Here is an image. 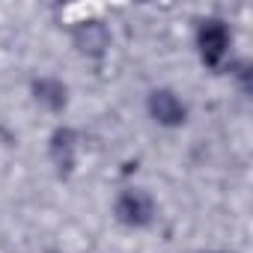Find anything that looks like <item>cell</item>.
I'll return each instance as SVG.
<instances>
[{
    "label": "cell",
    "mask_w": 253,
    "mask_h": 253,
    "mask_svg": "<svg viewBox=\"0 0 253 253\" xmlns=\"http://www.w3.org/2000/svg\"><path fill=\"white\" fill-rule=\"evenodd\" d=\"M194 54L211 75H223L235 57V30L223 15H203L194 27Z\"/></svg>",
    "instance_id": "obj_1"
},
{
    "label": "cell",
    "mask_w": 253,
    "mask_h": 253,
    "mask_svg": "<svg viewBox=\"0 0 253 253\" xmlns=\"http://www.w3.org/2000/svg\"><path fill=\"white\" fill-rule=\"evenodd\" d=\"M158 200L149 188L143 185H122L116 194H113V203H110V217L116 226L128 229V232H146L158 223Z\"/></svg>",
    "instance_id": "obj_2"
},
{
    "label": "cell",
    "mask_w": 253,
    "mask_h": 253,
    "mask_svg": "<svg viewBox=\"0 0 253 253\" xmlns=\"http://www.w3.org/2000/svg\"><path fill=\"white\" fill-rule=\"evenodd\" d=\"M45 158L51 164V173L60 182H69L78 176L81 170V158H84V137L75 125L69 122H57L45 137Z\"/></svg>",
    "instance_id": "obj_3"
},
{
    "label": "cell",
    "mask_w": 253,
    "mask_h": 253,
    "mask_svg": "<svg viewBox=\"0 0 253 253\" xmlns=\"http://www.w3.org/2000/svg\"><path fill=\"white\" fill-rule=\"evenodd\" d=\"M143 110L161 131H182L191 122V101L176 86H152L143 98Z\"/></svg>",
    "instance_id": "obj_4"
},
{
    "label": "cell",
    "mask_w": 253,
    "mask_h": 253,
    "mask_svg": "<svg viewBox=\"0 0 253 253\" xmlns=\"http://www.w3.org/2000/svg\"><path fill=\"white\" fill-rule=\"evenodd\" d=\"M69 42L86 63H101L113 51V27L101 15H84L69 24Z\"/></svg>",
    "instance_id": "obj_5"
},
{
    "label": "cell",
    "mask_w": 253,
    "mask_h": 253,
    "mask_svg": "<svg viewBox=\"0 0 253 253\" xmlns=\"http://www.w3.org/2000/svg\"><path fill=\"white\" fill-rule=\"evenodd\" d=\"M27 95L30 101L48 113V116H63L72 107V86L66 78L54 75V72H39L27 81Z\"/></svg>",
    "instance_id": "obj_6"
},
{
    "label": "cell",
    "mask_w": 253,
    "mask_h": 253,
    "mask_svg": "<svg viewBox=\"0 0 253 253\" xmlns=\"http://www.w3.org/2000/svg\"><path fill=\"white\" fill-rule=\"evenodd\" d=\"M232 84H235V89L241 92V95H247L250 92V86H253V66H250V60L247 57H232V63L226 66V72H223Z\"/></svg>",
    "instance_id": "obj_7"
},
{
    "label": "cell",
    "mask_w": 253,
    "mask_h": 253,
    "mask_svg": "<svg viewBox=\"0 0 253 253\" xmlns=\"http://www.w3.org/2000/svg\"><path fill=\"white\" fill-rule=\"evenodd\" d=\"M200 253H223V250H200Z\"/></svg>",
    "instance_id": "obj_8"
}]
</instances>
